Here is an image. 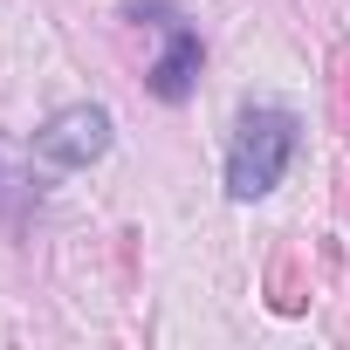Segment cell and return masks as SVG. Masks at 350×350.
I'll return each mask as SVG.
<instances>
[{"label":"cell","instance_id":"1","mask_svg":"<svg viewBox=\"0 0 350 350\" xmlns=\"http://www.w3.org/2000/svg\"><path fill=\"white\" fill-rule=\"evenodd\" d=\"M295 158V117L261 103V110H241V131H234V151H227V193L234 200H261L275 193V179Z\"/></svg>","mask_w":350,"mask_h":350},{"label":"cell","instance_id":"2","mask_svg":"<svg viewBox=\"0 0 350 350\" xmlns=\"http://www.w3.org/2000/svg\"><path fill=\"white\" fill-rule=\"evenodd\" d=\"M124 14H131V21H151V28L165 35L158 62L144 69V76H151V96H158V103H186V96H193V76H200V62H206V49H200V35L186 28V14L165 8V0H131Z\"/></svg>","mask_w":350,"mask_h":350},{"label":"cell","instance_id":"3","mask_svg":"<svg viewBox=\"0 0 350 350\" xmlns=\"http://www.w3.org/2000/svg\"><path fill=\"white\" fill-rule=\"evenodd\" d=\"M110 151V110L103 103H76V110H55L42 131H35V158L55 165V172H76L90 158Z\"/></svg>","mask_w":350,"mask_h":350},{"label":"cell","instance_id":"4","mask_svg":"<svg viewBox=\"0 0 350 350\" xmlns=\"http://www.w3.org/2000/svg\"><path fill=\"white\" fill-rule=\"evenodd\" d=\"M329 69H336V76H329V90H336V117L350 124V49H343V55H336Z\"/></svg>","mask_w":350,"mask_h":350}]
</instances>
